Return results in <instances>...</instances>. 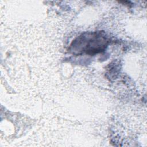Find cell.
Here are the masks:
<instances>
[{"instance_id": "cell-1", "label": "cell", "mask_w": 147, "mask_h": 147, "mask_svg": "<svg viewBox=\"0 0 147 147\" xmlns=\"http://www.w3.org/2000/svg\"><path fill=\"white\" fill-rule=\"evenodd\" d=\"M109 42L108 38L102 32L84 33L76 38L71 44L73 53H83L93 55L103 51Z\"/></svg>"}]
</instances>
